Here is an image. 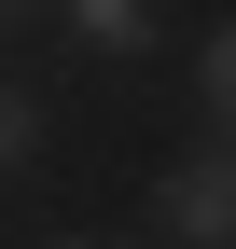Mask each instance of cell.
Returning a JSON list of instances; mask_svg holds the SVG:
<instances>
[{
	"label": "cell",
	"instance_id": "1",
	"mask_svg": "<svg viewBox=\"0 0 236 249\" xmlns=\"http://www.w3.org/2000/svg\"><path fill=\"white\" fill-rule=\"evenodd\" d=\"M167 222H181L195 249L236 235V152H195V166H167Z\"/></svg>",
	"mask_w": 236,
	"mask_h": 249
},
{
	"label": "cell",
	"instance_id": "2",
	"mask_svg": "<svg viewBox=\"0 0 236 249\" xmlns=\"http://www.w3.org/2000/svg\"><path fill=\"white\" fill-rule=\"evenodd\" d=\"M70 28L98 55H139V42H153V0H70Z\"/></svg>",
	"mask_w": 236,
	"mask_h": 249
},
{
	"label": "cell",
	"instance_id": "3",
	"mask_svg": "<svg viewBox=\"0 0 236 249\" xmlns=\"http://www.w3.org/2000/svg\"><path fill=\"white\" fill-rule=\"evenodd\" d=\"M28 139H42V111H28V97H14V83H0V180H14V166H28Z\"/></svg>",
	"mask_w": 236,
	"mask_h": 249
},
{
	"label": "cell",
	"instance_id": "4",
	"mask_svg": "<svg viewBox=\"0 0 236 249\" xmlns=\"http://www.w3.org/2000/svg\"><path fill=\"white\" fill-rule=\"evenodd\" d=\"M209 111H222V139H236V28L209 42Z\"/></svg>",
	"mask_w": 236,
	"mask_h": 249
}]
</instances>
